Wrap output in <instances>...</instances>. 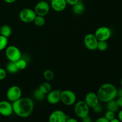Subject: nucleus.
<instances>
[{
  "label": "nucleus",
  "mask_w": 122,
  "mask_h": 122,
  "mask_svg": "<svg viewBox=\"0 0 122 122\" xmlns=\"http://www.w3.org/2000/svg\"><path fill=\"white\" fill-rule=\"evenodd\" d=\"M13 113L21 118H27L31 115L34 108L33 101L28 97H21L12 102Z\"/></svg>",
  "instance_id": "nucleus-1"
},
{
  "label": "nucleus",
  "mask_w": 122,
  "mask_h": 122,
  "mask_svg": "<svg viewBox=\"0 0 122 122\" xmlns=\"http://www.w3.org/2000/svg\"><path fill=\"white\" fill-rule=\"evenodd\" d=\"M117 89L114 85L106 83L102 84L99 88L97 94L100 101L106 103L117 97Z\"/></svg>",
  "instance_id": "nucleus-2"
},
{
  "label": "nucleus",
  "mask_w": 122,
  "mask_h": 122,
  "mask_svg": "<svg viewBox=\"0 0 122 122\" xmlns=\"http://www.w3.org/2000/svg\"><path fill=\"white\" fill-rule=\"evenodd\" d=\"M89 108L84 101H79L75 104L74 112L76 116L82 119L89 116Z\"/></svg>",
  "instance_id": "nucleus-3"
},
{
  "label": "nucleus",
  "mask_w": 122,
  "mask_h": 122,
  "mask_svg": "<svg viewBox=\"0 0 122 122\" xmlns=\"http://www.w3.org/2000/svg\"><path fill=\"white\" fill-rule=\"evenodd\" d=\"M76 95L72 91L66 89L61 91V101L62 103L67 106L74 105L76 102Z\"/></svg>",
  "instance_id": "nucleus-4"
},
{
  "label": "nucleus",
  "mask_w": 122,
  "mask_h": 122,
  "mask_svg": "<svg viewBox=\"0 0 122 122\" xmlns=\"http://www.w3.org/2000/svg\"><path fill=\"white\" fill-rule=\"evenodd\" d=\"M5 56L10 61L16 62L21 58V53L18 47L14 45H10L5 48Z\"/></svg>",
  "instance_id": "nucleus-5"
},
{
  "label": "nucleus",
  "mask_w": 122,
  "mask_h": 122,
  "mask_svg": "<svg viewBox=\"0 0 122 122\" xmlns=\"http://www.w3.org/2000/svg\"><path fill=\"white\" fill-rule=\"evenodd\" d=\"M19 19L22 22L25 23H30L33 22L36 16L34 10L30 8H24L19 13Z\"/></svg>",
  "instance_id": "nucleus-6"
},
{
  "label": "nucleus",
  "mask_w": 122,
  "mask_h": 122,
  "mask_svg": "<svg viewBox=\"0 0 122 122\" xmlns=\"http://www.w3.org/2000/svg\"><path fill=\"white\" fill-rule=\"evenodd\" d=\"M21 88L16 85H13L10 87L7 91L6 96L7 99L10 102H14L21 97Z\"/></svg>",
  "instance_id": "nucleus-7"
},
{
  "label": "nucleus",
  "mask_w": 122,
  "mask_h": 122,
  "mask_svg": "<svg viewBox=\"0 0 122 122\" xmlns=\"http://www.w3.org/2000/svg\"><path fill=\"white\" fill-rule=\"evenodd\" d=\"M50 10V6L48 2L45 0L37 2L34 8V11L37 15L45 17L48 14Z\"/></svg>",
  "instance_id": "nucleus-8"
},
{
  "label": "nucleus",
  "mask_w": 122,
  "mask_h": 122,
  "mask_svg": "<svg viewBox=\"0 0 122 122\" xmlns=\"http://www.w3.org/2000/svg\"><path fill=\"white\" fill-rule=\"evenodd\" d=\"M94 35L98 41H107L110 38L112 32L109 27L107 26H101V27H98L95 30Z\"/></svg>",
  "instance_id": "nucleus-9"
},
{
  "label": "nucleus",
  "mask_w": 122,
  "mask_h": 122,
  "mask_svg": "<svg viewBox=\"0 0 122 122\" xmlns=\"http://www.w3.org/2000/svg\"><path fill=\"white\" fill-rule=\"evenodd\" d=\"M83 42H84L85 46L89 50L94 51V50H97L98 41L95 37V35L93 34V33L87 34L85 36Z\"/></svg>",
  "instance_id": "nucleus-10"
},
{
  "label": "nucleus",
  "mask_w": 122,
  "mask_h": 122,
  "mask_svg": "<svg viewBox=\"0 0 122 122\" xmlns=\"http://www.w3.org/2000/svg\"><path fill=\"white\" fill-rule=\"evenodd\" d=\"M68 117L64 112L57 110L51 113L48 118V122H66Z\"/></svg>",
  "instance_id": "nucleus-11"
},
{
  "label": "nucleus",
  "mask_w": 122,
  "mask_h": 122,
  "mask_svg": "<svg viewBox=\"0 0 122 122\" xmlns=\"http://www.w3.org/2000/svg\"><path fill=\"white\" fill-rule=\"evenodd\" d=\"M13 113L12 103L10 101L2 100L0 101V114L5 117L10 116Z\"/></svg>",
  "instance_id": "nucleus-12"
},
{
  "label": "nucleus",
  "mask_w": 122,
  "mask_h": 122,
  "mask_svg": "<svg viewBox=\"0 0 122 122\" xmlns=\"http://www.w3.org/2000/svg\"><path fill=\"white\" fill-rule=\"evenodd\" d=\"M61 92L60 89L51 90L46 95V100L50 104L55 105L61 101Z\"/></svg>",
  "instance_id": "nucleus-13"
},
{
  "label": "nucleus",
  "mask_w": 122,
  "mask_h": 122,
  "mask_svg": "<svg viewBox=\"0 0 122 122\" xmlns=\"http://www.w3.org/2000/svg\"><path fill=\"white\" fill-rule=\"evenodd\" d=\"M84 101L86 103L88 107L91 108H94L100 102V100H99L97 93L93 92H88L85 95Z\"/></svg>",
  "instance_id": "nucleus-14"
},
{
  "label": "nucleus",
  "mask_w": 122,
  "mask_h": 122,
  "mask_svg": "<svg viewBox=\"0 0 122 122\" xmlns=\"http://www.w3.org/2000/svg\"><path fill=\"white\" fill-rule=\"evenodd\" d=\"M67 5L66 0H51V8L55 11H63L66 9Z\"/></svg>",
  "instance_id": "nucleus-15"
},
{
  "label": "nucleus",
  "mask_w": 122,
  "mask_h": 122,
  "mask_svg": "<svg viewBox=\"0 0 122 122\" xmlns=\"http://www.w3.org/2000/svg\"><path fill=\"white\" fill-rule=\"evenodd\" d=\"M84 4L81 0L72 6V12L76 15H81L84 12Z\"/></svg>",
  "instance_id": "nucleus-16"
},
{
  "label": "nucleus",
  "mask_w": 122,
  "mask_h": 122,
  "mask_svg": "<svg viewBox=\"0 0 122 122\" xmlns=\"http://www.w3.org/2000/svg\"><path fill=\"white\" fill-rule=\"evenodd\" d=\"M106 108H107V110L112 111L114 113L117 112L119 109V107L118 106L115 99L106 102Z\"/></svg>",
  "instance_id": "nucleus-17"
},
{
  "label": "nucleus",
  "mask_w": 122,
  "mask_h": 122,
  "mask_svg": "<svg viewBox=\"0 0 122 122\" xmlns=\"http://www.w3.org/2000/svg\"><path fill=\"white\" fill-rule=\"evenodd\" d=\"M38 89L44 93L45 95H47L51 90H52V86H51V84L49 83L48 82H45L42 83L41 84L39 85Z\"/></svg>",
  "instance_id": "nucleus-18"
},
{
  "label": "nucleus",
  "mask_w": 122,
  "mask_h": 122,
  "mask_svg": "<svg viewBox=\"0 0 122 122\" xmlns=\"http://www.w3.org/2000/svg\"><path fill=\"white\" fill-rule=\"evenodd\" d=\"M12 30L8 25H3L0 27V35L8 38L11 36Z\"/></svg>",
  "instance_id": "nucleus-19"
},
{
  "label": "nucleus",
  "mask_w": 122,
  "mask_h": 122,
  "mask_svg": "<svg viewBox=\"0 0 122 122\" xmlns=\"http://www.w3.org/2000/svg\"><path fill=\"white\" fill-rule=\"evenodd\" d=\"M5 68L6 71L11 74L15 73H17L19 70V69H18L17 67L15 62L10 61L9 62L6 64Z\"/></svg>",
  "instance_id": "nucleus-20"
},
{
  "label": "nucleus",
  "mask_w": 122,
  "mask_h": 122,
  "mask_svg": "<svg viewBox=\"0 0 122 122\" xmlns=\"http://www.w3.org/2000/svg\"><path fill=\"white\" fill-rule=\"evenodd\" d=\"M17 67L19 70H22L26 69L27 66V62L25 59L20 58L19 60L15 62Z\"/></svg>",
  "instance_id": "nucleus-21"
},
{
  "label": "nucleus",
  "mask_w": 122,
  "mask_h": 122,
  "mask_svg": "<svg viewBox=\"0 0 122 122\" xmlns=\"http://www.w3.org/2000/svg\"><path fill=\"white\" fill-rule=\"evenodd\" d=\"M35 25L38 27H41L43 26L45 23V19L44 17L40 16V15H37L35 18L34 20L33 21Z\"/></svg>",
  "instance_id": "nucleus-22"
},
{
  "label": "nucleus",
  "mask_w": 122,
  "mask_h": 122,
  "mask_svg": "<svg viewBox=\"0 0 122 122\" xmlns=\"http://www.w3.org/2000/svg\"><path fill=\"white\" fill-rule=\"evenodd\" d=\"M43 76H44V79L47 82H49V81H51L53 79L54 77V72L51 70L46 69L44 71Z\"/></svg>",
  "instance_id": "nucleus-23"
},
{
  "label": "nucleus",
  "mask_w": 122,
  "mask_h": 122,
  "mask_svg": "<svg viewBox=\"0 0 122 122\" xmlns=\"http://www.w3.org/2000/svg\"><path fill=\"white\" fill-rule=\"evenodd\" d=\"M33 96H34V98L37 101H42V100L45 98V94L42 92L39 89H37L33 92Z\"/></svg>",
  "instance_id": "nucleus-24"
},
{
  "label": "nucleus",
  "mask_w": 122,
  "mask_h": 122,
  "mask_svg": "<svg viewBox=\"0 0 122 122\" xmlns=\"http://www.w3.org/2000/svg\"><path fill=\"white\" fill-rule=\"evenodd\" d=\"M8 41V38L0 35V51H2L7 48Z\"/></svg>",
  "instance_id": "nucleus-25"
},
{
  "label": "nucleus",
  "mask_w": 122,
  "mask_h": 122,
  "mask_svg": "<svg viewBox=\"0 0 122 122\" xmlns=\"http://www.w3.org/2000/svg\"><path fill=\"white\" fill-rule=\"evenodd\" d=\"M108 43L107 41H100L98 42L97 45V50H98L100 51H104L108 48Z\"/></svg>",
  "instance_id": "nucleus-26"
},
{
  "label": "nucleus",
  "mask_w": 122,
  "mask_h": 122,
  "mask_svg": "<svg viewBox=\"0 0 122 122\" xmlns=\"http://www.w3.org/2000/svg\"><path fill=\"white\" fill-rule=\"evenodd\" d=\"M104 117L106 118L108 120L110 121L112 119L115 118V113L113 112H112V111L107 110V112L105 113Z\"/></svg>",
  "instance_id": "nucleus-27"
},
{
  "label": "nucleus",
  "mask_w": 122,
  "mask_h": 122,
  "mask_svg": "<svg viewBox=\"0 0 122 122\" xmlns=\"http://www.w3.org/2000/svg\"><path fill=\"white\" fill-rule=\"evenodd\" d=\"M92 109L95 113H100L102 112V110H103L102 106H101L100 104H98L97 105V106H95V107H94Z\"/></svg>",
  "instance_id": "nucleus-28"
},
{
  "label": "nucleus",
  "mask_w": 122,
  "mask_h": 122,
  "mask_svg": "<svg viewBox=\"0 0 122 122\" xmlns=\"http://www.w3.org/2000/svg\"><path fill=\"white\" fill-rule=\"evenodd\" d=\"M7 76V71L4 69L0 68V81L4 79Z\"/></svg>",
  "instance_id": "nucleus-29"
},
{
  "label": "nucleus",
  "mask_w": 122,
  "mask_h": 122,
  "mask_svg": "<svg viewBox=\"0 0 122 122\" xmlns=\"http://www.w3.org/2000/svg\"><path fill=\"white\" fill-rule=\"evenodd\" d=\"M80 0H66V2H67V4H69L73 6V5L77 3Z\"/></svg>",
  "instance_id": "nucleus-30"
},
{
  "label": "nucleus",
  "mask_w": 122,
  "mask_h": 122,
  "mask_svg": "<svg viewBox=\"0 0 122 122\" xmlns=\"http://www.w3.org/2000/svg\"><path fill=\"white\" fill-rule=\"evenodd\" d=\"M95 122H110V121L107 120L106 118H105L104 117H99L98 119H97Z\"/></svg>",
  "instance_id": "nucleus-31"
},
{
  "label": "nucleus",
  "mask_w": 122,
  "mask_h": 122,
  "mask_svg": "<svg viewBox=\"0 0 122 122\" xmlns=\"http://www.w3.org/2000/svg\"><path fill=\"white\" fill-rule=\"evenodd\" d=\"M82 122H92V119L90 116H88L82 119Z\"/></svg>",
  "instance_id": "nucleus-32"
},
{
  "label": "nucleus",
  "mask_w": 122,
  "mask_h": 122,
  "mask_svg": "<svg viewBox=\"0 0 122 122\" xmlns=\"http://www.w3.org/2000/svg\"><path fill=\"white\" fill-rule=\"evenodd\" d=\"M116 101L119 108H122V97H118Z\"/></svg>",
  "instance_id": "nucleus-33"
},
{
  "label": "nucleus",
  "mask_w": 122,
  "mask_h": 122,
  "mask_svg": "<svg viewBox=\"0 0 122 122\" xmlns=\"http://www.w3.org/2000/svg\"><path fill=\"white\" fill-rule=\"evenodd\" d=\"M117 97H122V88L121 87L117 90Z\"/></svg>",
  "instance_id": "nucleus-34"
},
{
  "label": "nucleus",
  "mask_w": 122,
  "mask_h": 122,
  "mask_svg": "<svg viewBox=\"0 0 122 122\" xmlns=\"http://www.w3.org/2000/svg\"><path fill=\"white\" fill-rule=\"evenodd\" d=\"M66 122H79L75 118H71V117H68L67 119Z\"/></svg>",
  "instance_id": "nucleus-35"
},
{
  "label": "nucleus",
  "mask_w": 122,
  "mask_h": 122,
  "mask_svg": "<svg viewBox=\"0 0 122 122\" xmlns=\"http://www.w3.org/2000/svg\"><path fill=\"white\" fill-rule=\"evenodd\" d=\"M118 119L120 120V122H122V109L120 111H119L118 113Z\"/></svg>",
  "instance_id": "nucleus-36"
},
{
  "label": "nucleus",
  "mask_w": 122,
  "mask_h": 122,
  "mask_svg": "<svg viewBox=\"0 0 122 122\" xmlns=\"http://www.w3.org/2000/svg\"><path fill=\"white\" fill-rule=\"evenodd\" d=\"M4 1L7 4H12V3H14V2H15L16 0H4Z\"/></svg>",
  "instance_id": "nucleus-37"
},
{
  "label": "nucleus",
  "mask_w": 122,
  "mask_h": 122,
  "mask_svg": "<svg viewBox=\"0 0 122 122\" xmlns=\"http://www.w3.org/2000/svg\"><path fill=\"white\" fill-rule=\"evenodd\" d=\"M110 122H120V121L119 120V119H117V118H114V119H112V120H110Z\"/></svg>",
  "instance_id": "nucleus-38"
},
{
  "label": "nucleus",
  "mask_w": 122,
  "mask_h": 122,
  "mask_svg": "<svg viewBox=\"0 0 122 122\" xmlns=\"http://www.w3.org/2000/svg\"><path fill=\"white\" fill-rule=\"evenodd\" d=\"M120 84H121V86H122V79H121V81H120Z\"/></svg>",
  "instance_id": "nucleus-39"
},
{
  "label": "nucleus",
  "mask_w": 122,
  "mask_h": 122,
  "mask_svg": "<svg viewBox=\"0 0 122 122\" xmlns=\"http://www.w3.org/2000/svg\"><path fill=\"white\" fill-rule=\"evenodd\" d=\"M45 1H51V0H45Z\"/></svg>",
  "instance_id": "nucleus-40"
}]
</instances>
